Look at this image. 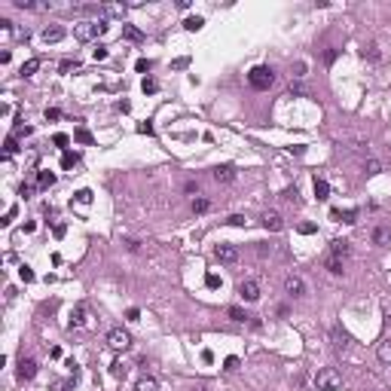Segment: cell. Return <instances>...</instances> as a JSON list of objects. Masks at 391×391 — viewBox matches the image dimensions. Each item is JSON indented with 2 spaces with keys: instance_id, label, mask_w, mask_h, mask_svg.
<instances>
[{
  "instance_id": "9",
  "label": "cell",
  "mask_w": 391,
  "mask_h": 391,
  "mask_svg": "<svg viewBox=\"0 0 391 391\" xmlns=\"http://www.w3.org/2000/svg\"><path fill=\"white\" fill-rule=\"evenodd\" d=\"M263 226L269 229V233H278V229H284V220H281L278 211H266V214H263Z\"/></svg>"
},
{
  "instance_id": "12",
  "label": "cell",
  "mask_w": 391,
  "mask_h": 391,
  "mask_svg": "<svg viewBox=\"0 0 391 391\" xmlns=\"http://www.w3.org/2000/svg\"><path fill=\"white\" fill-rule=\"evenodd\" d=\"M64 34H67V31H64L61 25H52V28L43 31V40H46V43H58V40H64Z\"/></svg>"
},
{
  "instance_id": "7",
  "label": "cell",
  "mask_w": 391,
  "mask_h": 391,
  "mask_svg": "<svg viewBox=\"0 0 391 391\" xmlns=\"http://www.w3.org/2000/svg\"><path fill=\"white\" fill-rule=\"evenodd\" d=\"M284 291H288L291 296H303L306 293V281L299 275H288V278H284Z\"/></svg>"
},
{
  "instance_id": "14",
  "label": "cell",
  "mask_w": 391,
  "mask_h": 391,
  "mask_svg": "<svg viewBox=\"0 0 391 391\" xmlns=\"http://www.w3.org/2000/svg\"><path fill=\"white\" fill-rule=\"evenodd\" d=\"M391 242V229L388 226H376L373 229V244H388Z\"/></svg>"
},
{
  "instance_id": "30",
  "label": "cell",
  "mask_w": 391,
  "mask_h": 391,
  "mask_svg": "<svg viewBox=\"0 0 391 391\" xmlns=\"http://www.w3.org/2000/svg\"><path fill=\"white\" fill-rule=\"evenodd\" d=\"M141 89H144V92H150V95H153L156 89H159V83H156L153 77H144V83H141Z\"/></svg>"
},
{
  "instance_id": "35",
  "label": "cell",
  "mask_w": 391,
  "mask_h": 391,
  "mask_svg": "<svg viewBox=\"0 0 391 391\" xmlns=\"http://www.w3.org/2000/svg\"><path fill=\"white\" fill-rule=\"evenodd\" d=\"M110 373H113L116 379H122V376H126V367H122L119 361H113V364H110Z\"/></svg>"
},
{
  "instance_id": "20",
  "label": "cell",
  "mask_w": 391,
  "mask_h": 391,
  "mask_svg": "<svg viewBox=\"0 0 391 391\" xmlns=\"http://www.w3.org/2000/svg\"><path fill=\"white\" fill-rule=\"evenodd\" d=\"M74 165H80V153H70V150H64V156H61V168H64V171H70Z\"/></svg>"
},
{
  "instance_id": "6",
  "label": "cell",
  "mask_w": 391,
  "mask_h": 391,
  "mask_svg": "<svg viewBox=\"0 0 391 391\" xmlns=\"http://www.w3.org/2000/svg\"><path fill=\"white\" fill-rule=\"evenodd\" d=\"M15 373H19V379H22V382L34 379V376H37V361H34V358H22V361H19V370H15Z\"/></svg>"
},
{
  "instance_id": "31",
  "label": "cell",
  "mask_w": 391,
  "mask_h": 391,
  "mask_svg": "<svg viewBox=\"0 0 391 391\" xmlns=\"http://www.w3.org/2000/svg\"><path fill=\"white\" fill-rule=\"evenodd\" d=\"M150 67H153V61H147V58H138V64H135L138 74H150Z\"/></svg>"
},
{
  "instance_id": "5",
  "label": "cell",
  "mask_w": 391,
  "mask_h": 391,
  "mask_svg": "<svg viewBox=\"0 0 391 391\" xmlns=\"http://www.w3.org/2000/svg\"><path fill=\"white\" fill-rule=\"evenodd\" d=\"M239 296L244 299V303H257V299H260V284L254 278H244L239 284Z\"/></svg>"
},
{
  "instance_id": "11",
  "label": "cell",
  "mask_w": 391,
  "mask_h": 391,
  "mask_svg": "<svg viewBox=\"0 0 391 391\" xmlns=\"http://www.w3.org/2000/svg\"><path fill=\"white\" fill-rule=\"evenodd\" d=\"M330 217H333L336 223H354V220H358V211H354V208H348V211L333 208V211H330Z\"/></svg>"
},
{
  "instance_id": "47",
  "label": "cell",
  "mask_w": 391,
  "mask_h": 391,
  "mask_svg": "<svg viewBox=\"0 0 391 391\" xmlns=\"http://www.w3.org/2000/svg\"><path fill=\"white\" fill-rule=\"evenodd\" d=\"M226 370H239V358L233 354V358H226Z\"/></svg>"
},
{
  "instance_id": "37",
  "label": "cell",
  "mask_w": 391,
  "mask_h": 391,
  "mask_svg": "<svg viewBox=\"0 0 391 391\" xmlns=\"http://www.w3.org/2000/svg\"><path fill=\"white\" fill-rule=\"evenodd\" d=\"M19 196H22V199H31V196H34V187H31V184H22V187H19Z\"/></svg>"
},
{
  "instance_id": "13",
  "label": "cell",
  "mask_w": 391,
  "mask_h": 391,
  "mask_svg": "<svg viewBox=\"0 0 391 391\" xmlns=\"http://www.w3.org/2000/svg\"><path fill=\"white\" fill-rule=\"evenodd\" d=\"M40 64H43L40 58H28V61L22 64V70H19V74H22V77L28 80V77H34V74H37V70H40Z\"/></svg>"
},
{
  "instance_id": "45",
  "label": "cell",
  "mask_w": 391,
  "mask_h": 391,
  "mask_svg": "<svg viewBox=\"0 0 391 391\" xmlns=\"http://www.w3.org/2000/svg\"><path fill=\"white\" fill-rule=\"evenodd\" d=\"M46 119H61V110H58V107H49V110H46Z\"/></svg>"
},
{
  "instance_id": "25",
  "label": "cell",
  "mask_w": 391,
  "mask_h": 391,
  "mask_svg": "<svg viewBox=\"0 0 391 391\" xmlns=\"http://www.w3.org/2000/svg\"><path fill=\"white\" fill-rule=\"evenodd\" d=\"M226 315L233 318V321H239V324H244V321H247V315H244L239 306H229V309H226Z\"/></svg>"
},
{
  "instance_id": "40",
  "label": "cell",
  "mask_w": 391,
  "mask_h": 391,
  "mask_svg": "<svg viewBox=\"0 0 391 391\" xmlns=\"http://www.w3.org/2000/svg\"><path fill=\"white\" fill-rule=\"evenodd\" d=\"M293 77H306V61H296L293 64Z\"/></svg>"
},
{
  "instance_id": "23",
  "label": "cell",
  "mask_w": 391,
  "mask_h": 391,
  "mask_svg": "<svg viewBox=\"0 0 391 391\" xmlns=\"http://www.w3.org/2000/svg\"><path fill=\"white\" fill-rule=\"evenodd\" d=\"M37 184H40V190H49L52 184H55V174H52V171H40L37 174Z\"/></svg>"
},
{
  "instance_id": "2",
  "label": "cell",
  "mask_w": 391,
  "mask_h": 391,
  "mask_svg": "<svg viewBox=\"0 0 391 391\" xmlns=\"http://www.w3.org/2000/svg\"><path fill=\"white\" fill-rule=\"evenodd\" d=\"M107 31V22H80L77 28H74V37L80 40V43H89V40H95V37H101V34Z\"/></svg>"
},
{
  "instance_id": "28",
  "label": "cell",
  "mask_w": 391,
  "mask_h": 391,
  "mask_svg": "<svg viewBox=\"0 0 391 391\" xmlns=\"http://www.w3.org/2000/svg\"><path fill=\"white\" fill-rule=\"evenodd\" d=\"M74 141H80V144H92V135H89V129H77V135H74Z\"/></svg>"
},
{
  "instance_id": "43",
  "label": "cell",
  "mask_w": 391,
  "mask_h": 391,
  "mask_svg": "<svg viewBox=\"0 0 391 391\" xmlns=\"http://www.w3.org/2000/svg\"><path fill=\"white\" fill-rule=\"evenodd\" d=\"M138 132H141V135H153V122H141Z\"/></svg>"
},
{
  "instance_id": "22",
  "label": "cell",
  "mask_w": 391,
  "mask_h": 391,
  "mask_svg": "<svg viewBox=\"0 0 391 391\" xmlns=\"http://www.w3.org/2000/svg\"><path fill=\"white\" fill-rule=\"evenodd\" d=\"M83 321H86V306H77L70 312V327H83Z\"/></svg>"
},
{
  "instance_id": "32",
  "label": "cell",
  "mask_w": 391,
  "mask_h": 391,
  "mask_svg": "<svg viewBox=\"0 0 391 391\" xmlns=\"http://www.w3.org/2000/svg\"><path fill=\"white\" fill-rule=\"evenodd\" d=\"M19 275H22V281H25V284H31V281H34V272H31V266H19Z\"/></svg>"
},
{
  "instance_id": "3",
  "label": "cell",
  "mask_w": 391,
  "mask_h": 391,
  "mask_svg": "<svg viewBox=\"0 0 391 391\" xmlns=\"http://www.w3.org/2000/svg\"><path fill=\"white\" fill-rule=\"evenodd\" d=\"M340 385H342V376H340L333 367H324V370L315 373V388H318V391H336Z\"/></svg>"
},
{
  "instance_id": "19",
  "label": "cell",
  "mask_w": 391,
  "mask_h": 391,
  "mask_svg": "<svg viewBox=\"0 0 391 391\" xmlns=\"http://www.w3.org/2000/svg\"><path fill=\"white\" fill-rule=\"evenodd\" d=\"M330 257H336V260L348 257V242H340V239H336V242H333V247H330Z\"/></svg>"
},
{
  "instance_id": "49",
  "label": "cell",
  "mask_w": 391,
  "mask_h": 391,
  "mask_svg": "<svg viewBox=\"0 0 391 391\" xmlns=\"http://www.w3.org/2000/svg\"><path fill=\"white\" fill-rule=\"evenodd\" d=\"M187 64H190V58H177V61H174V64H171V67H174V70H184V67H187Z\"/></svg>"
},
{
  "instance_id": "15",
  "label": "cell",
  "mask_w": 391,
  "mask_h": 391,
  "mask_svg": "<svg viewBox=\"0 0 391 391\" xmlns=\"http://www.w3.org/2000/svg\"><path fill=\"white\" fill-rule=\"evenodd\" d=\"M135 391H159V382H156L153 376H141V379L135 382Z\"/></svg>"
},
{
  "instance_id": "46",
  "label": "cell",
  "mask_w": 391,
  "mask_h": 391,
  "mask_svg": "<svg viewBox=\"0 0 391 391\" xmlns=\"http://www.w3.org/2000/svg\"><path fill=\"white\" fill-rule=\"evenodd\" d=\"M52 233H55V239H64V233H67V226H64V223H58L55 229H52Z\"/></svg>"
},
{
  "instance_id": "39",
  "label": "cell",
  "mask_w": 391,
  "mask_h": 391,
  "mask_svg": "<svg viewBox=\"0 0 391 391\" xmlns=\"http://www.w3.org/2000/svg\"><path fill=\"white\" fill-rule=\"evenodd\" d=\"M15 150H19V144H15V138H6V150H3V153H6V156H12Z\"/></svg>"
},
{
  "instance_id": "4",
  "label": "cell",
  "mask_w": 391,
  "mask_h": 391,
  "mask_svg": "<svg viewBox=\"0 0 391 391\" xmlns=\"http://www.w3.org/2000/svg\"><path fill=\"white\" fill-rule=\"evenodd\" d=\"M107 345H110L113 351H126V348L132 345V333L122 330V327H113V330L107 333Z\"/></svg>"
},
{
  "instance_id": "48",
  "label": "cell",
  "mask_w": 391,
  "mask_h": 391,
  "mask_svg": "<svg viewBox=\"0 0 391 391\" xmlns=\"http://www.w3.org/2000/svg\"><path fill=\"white\" fill-rule=\"evenodd\" d=\"M324 61H327V64L336 61V49H327V52H324Z\"/></svg>"
},
{
  "instance_id": "29",
  "label": "cell",
  "mask_w": 391,
  "mask_h": 391,
  "mask_svg": "<svg viewBox=\"0 0 391 391\" xmlns=\"http://www.w3.org/2000/svg\"><path fill=\"white\" fill-rule=\"evenodd\" d=\"M327 269H330L333 275H342V260H336V257H330V260H327Z\"/></svg>"
},
{
  "instance_id": "36",
  "label": "cell",
  "mask_w": 391,
  "mask_h": 391,
  "mask_svg": "<svg viewBox=\"0 0 391 391\" xmlns=\"http://www.w3.org/2000/svg\"><path fill=\"white\" fill-rule=\"evenodd\" d=\"M205 284H208V288H211V291H214V288H220V278H217L214 272H208V278H205Z\"/></svg>"
},
{
  "instance_id": "42",
  "label": "cell",
  "mask_w": 391,
  "mask_h": 391,
  "mask_svg": "<svg viewBox=\"0 0 391 391\" xmlns=\"http://www.w3.org/2000/svg\"><path fill=\"white\" fill-rule=\"evenodd\" d=\"M364 168H367V174H379V162H376V159H370Z\"/></svg>"
},
{
  "instance_id": "50",
  "label": "cell",
  "mask_w": 391,
  "mask_h": 391,
  "mask_svg": "<svg viewBox=\"0 0 391 391\" xmlns=\"http://www.w3.org/2000/svg\"><path fill=\"white\" fill-rule=\"evenodd\" d=\"M52 391H70L67 382H52Z\"/></svg>"
},
{
  "instance_id": "24",
  "label": "cell",
  "mask_w": 391,
  "mask_h": 391,
  "mask_svg": "<svg viewBox=\"0 0 391 391\" xmlns=\"http://www.w3.org/2000/svg\"><path fill=\"white\" fill-rule=\"evenodd\" d=\"M208 208H211V202L205 199V196H196V199H193V211H196V214H205Z\"/></svg>"
},
{
  "instance_id": "1",
  "label": "cell",
  "mask_w": 391,
  "mask_h": 391,
  "mask_svg": "<svg viewBox=\"0 0 391 391\" xmlns=\"http://www.w3.org/2000/svg\"><path fill=\"white\" fill-rule=\"evenodd\" d=\"M247 83H251V89H257V92H266V89L275 83V70L260 64V67H254L251 74H247Z\"/></svg>"
},
{
  "instance_id": "44",
  "label": "cell",
  "mask_w": 391,
  "mask_h": 391,
  "mask_svg": "<svg viewBox=\"0 0 391 391\" xmlns=\"http://www.w3.org/2000/svg\"><path fill=\"white\" fill-rule=\"evenodd\" d=\"M299 233H303V236H312V233H315V223H299Z\"/></svg>"
},
{
  "instance_id": "34",
  "label": "cell",
  "mask_w": 391,
  "mask_h": 391,
  "mask_svg": "<svg viewBox=\"0 0 391 391\" xmlns=\"http://www.w3.org/2000/svg\"><path fill=\"white\" fill-rule=\"evenodd\" d=\"M77 202L80 205H89V202H92V190H80L77 193Z\"/></svg>"
},
{
  "instance_id": "52",
  "label": "cell",
  "mask_w": 391,
  "mask_h": 391,
  "mask_svg": "<svg viewBox=\"0 0 391 391\" xmlns=\"http://www.w3.org/2000/svg\"><path fill=\"white\" fill-rule=\"evenodd\" d=\"M12 217H15V208H9L6 214H3V223H12Z\"/></svg>"
},
{
  "instance_id": "27",
  "label": "cell",
  "mask_w": 391,
  "mask_h": 391,
  "mask_svg": "<svg viewBox=\"0 0 391 391\" xmlns=\"http://www.w3.org/2000/svg\"><path fill=\"white\" fill-rule=\"evenodd\" d=\"M77 67H80V61H77V58H64V61L58 64L61 74H70V70H77Z\"/></svg>"
},
{
  "instance_id": "51",
  "label": "cell",
  "mask_w": 391,
  "mask_h": 391,
  "mask_svg": "<svg viewBox=\"0 0 391 391\" xmlns=\"http://www.w3.org/2000/svg\"><path fill=\"white\" fill-rule=\"evenodd\" d=\"M126 318H129V321H138L141 312H138V309H129V312H126Z\"/></svg>"
},
{
  "instance_id": "21",
  "label": "cell",
  "mask_w": 391,
  "mask_h": 391,
  "mask_svg": "<svg viewBox=\"0 0 391 391\" xmlns=\"http://www.w3.org/2000/svg\"><path fill=\"white\" fill-rule=\"evenodd\" d=\"M376 354H379V361H382V364H388V367H391V340H382Z\"/></svg>"
},
{
  "instance_id": "26",
  "label": "cell",
  "mask_w": 391,
  "mask_h": 391,
  "mask_svg": "<svg viewBox=\"0 0 391 391\" xmlns=\"http://www.w3.org/2000/svg\"><path fill=\"white\" fill-rule=\"evenodd\" d=\"M202 25H205V19H199V15H190V19L184 22V28H187V31H199Z\"/></svg>"
},
{
  "instance_id": "18",
  "label": "cell",
  "mask_w": 391,
  "mask_h": 391,
  "mask_svg": "<svg viewBox=\"0 0 391 391\" xmlns=\"http://www.w3.org/2000/svg\"><path fill=\"white\" fill-rule=\"evenodd\" d=\"M101 12L104 15H116V19H126V6H122V3H104Z\"/></svg>"
},
{
  "instance_id": "16",
  "label": "cell",
  "mask_w": 391,
  "mask_h": 391,
  "mask_svg": "<svg viewBox=\"0 0 391 391\" xmlns=\"http://www.w3.org/2000/svg\"><path fill=\"white\" fill-rule=\"evenodd\" d=\"M315 196H318V199H330V184L324 181V177H315Z\"/></svg>"
},
{
  "instance_id": "10",
  "label": "cell",
  "mask_w": 391,
  "mask_h": 391,
  "mask_svg": "<svg viewBox=\"0 0 391 391\" xmlns=\"http://www.w3.org/2000/svg\"><path fill=\"white\" fill-rule=\"evenodd\" d=\"M214 181H217V184L236 181V168H233V165H217V168H214Z\"/></svg>"
},
{
  "instance_id": "17",
  "label": "cell",
  "mask_w": 391,
  "mask_h": 391,
  "mask_svg": "<svg viewBox=\"0 0 391 391\" xmlns=\"http://www.w3.org/2000/svg\"><path fill=\"white\" fill-rule=\"evenodd\" d=\"M122 37H126L129 43H141V40H144V34H141L135 25H122Z\"/></svg>"
},
{
  "instance_id": "33",
  "label": "cell",
  "mask_w": 391,
  "mask_h": 391,
  "mask_svg": "<svg viewBox=\"0 0 391 391\" xmlns=\"http://www.w3.org/2000/svg\"><path fill=\"white\" fill-rule=\"evenodd\" d=\"M92 58L95 61H104V58H107V46H95L92 49Z\"/></svg>"
},
{
  "instance_id": "41",
  "label": "cell",
  "mask_w": 391,
  "mask_h": 391,
  "mask_svg": "<svg viewBox=\"0 0 391 391\" xmlns=\"http://www.w3.org/2000/svg\"><path fill=\"white\" fill-rule=\"evenodd\" d=\"M226 223H229V226H244V223H247V220H244V217H242V214H233V217H229V220H226Z\"/></svg>"
},
{
  "instance_id": "38",
  "label": "cell",
  "mask_w": 391,
  "mask_h": 391,
  "mask_svg": "<svg viewBox=\"0 0 391 391\" xmlns=\"http://www.w3.org/2000/svg\"><path fill=\"white\" fill-rule=\"evenodd\" d=\"M52 141H55V147H67V144H70V138H67V135H61V132H58L55 138H52Z\"/></svg>"
},
{
  "instance_id": "8",
  "label": "cell",
  "mask_w": 391,
  "mask_h": 391,
  "mask_svg": "<svg viewBox=\"0 0 391 391\" xmlns=\"http://www.w3.org/2000/svg\"><path fill=\"white\" fill-rule=\"evenodd\" d=\"M214 257H217L220 263H236V260H239V251H236L233 244H217V247H214Z\"/></svg>"
}]
</instances>
